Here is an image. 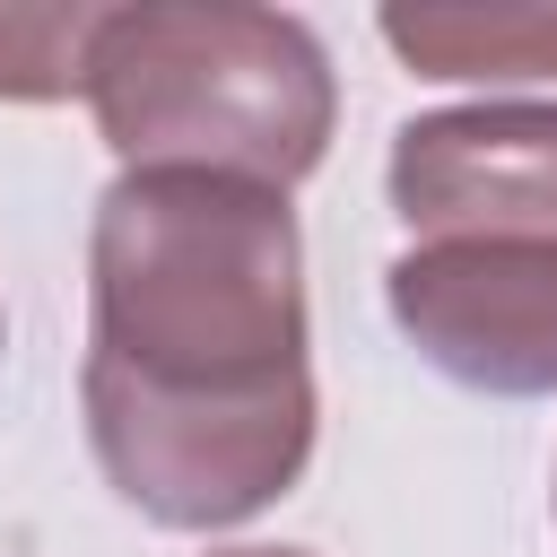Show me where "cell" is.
Here are the masks:
<instances>
[{
  "label": "cell",
  "instance_id": "cell-1",
  "mask_svg": "<svg viewBox=\"0 0 557 557\" xmlns=\"http://www.w3.org/2000/svg\"><path fill=\"white\" fill-rule=\"evenodd\" d=\"M78 418L104 487L157 531H235L305 479L322 409L287 191L226 174L104 183Z\"/></svg>",
  "mask_w": 557,
  "mask_h": 557
},
{
  "label": "cell",
  "instance_id": "cell-2",
  "mask_svg": "<svg viewBox=\"0 0 557 557\" xmlns=\"http://www.w3.org/2000/svg\"><path fill=\"white\" fill-rule=\"evenodd\" d=\"M78 96L122 174H226L261 191H296L331 157L339 122L322 35L252 0L104 9Z\"/></svg>",
  "mask_w": 557,
  "mask_h": 557
},
{
  "label": "cell",
  "instance_id": "cell-3",
  "mask_svg": "<svg viewBox=\"0 0 557 557\" xmlns=\"http://www.w3.org/2000/svg\"><path fill=\"white\" fill-rule=\"evenodd\" d=\"M400 339L461 392H557V244L548 235H444L383 270Z\"/></svg>",
  "mask_w": 557,
  "mask_h": 557
},
{
  "label": "cell",
  "instance_id": "cell-4",
  "mask_svg": "<svg viewBox=\"0 0 557 557\" xmlns=\"http://www.w3.org/2000/svg\"><path fill=\"white\" fill-rule=\"evenodd\" d=\"M383 191L418 244H444V235L557 244V104H531V96L435 104L392 131Z\"/></svg>",
  "mask_w": 557,
  "mask_h": 557
},
{
  "label": "cell",
  "instance_id": "cell-5",
  "mask_svg": "<svg viewBox=\"0 0 557 557\" xmlns=\"http://www.w3.org/2000/svg\"><path fill=\"white\" fill-rule=\"evenodd\" d=\"M374 35L400 52V70L453 87L557 78V0H392Z\"/></svg>",
  "mask_w": 557,
  "mask_h": 557
},
{
  "label": "cell",
  "instance_id": "cell-6",
  "mask_svg": "<svg viewBox=\"0 0 557 557\" xmlns=\"http://www.w3.org/2000/svg\"><path fill=\"white\" fill-rule=\"evenodd\" d=\"M96 0H0V104H61L87 78Z\"/></svg>",
  "mask_w": 557,
  "mask_h": 557
},
{
  "label": "cell",
  "instance_id": "cell-7",
  "mask_svg": "<svg viewBox=\"0 0 557 557\" xmlns=\"http://www.w3.org/2000/svg\"><path fill=\"white\" fill-rule=\"evenodd\" d=\"M209 557H313V548H209Z\"/></svg>",
  "mask_w": 557,
  "mask_h": 557
},
{
  "label": "cell",
  "instance_id": "cell-8",
  "mask_svg": "<svg viewBox=\"0 0 557 557\" xmlns=\"http://www.w3.org/2000/svg\"><path fill=\"white\" fill-rule=\"evenodd\" d=\"M0 339H9V322H0Z\"/></svg>",
  "mask_w": 557,
  "mask_h": 557
}]
</instances>
